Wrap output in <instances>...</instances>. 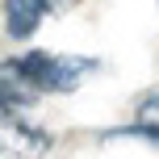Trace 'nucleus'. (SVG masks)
Instances as JSON below:
<instances>
[{"label":"nucleus","mask_w":159,"mask_h":159,"mask_svg":"<svg viewBox=\"0 0 159 159\" xmlns=\"http://www.w3.org/2000/svg\"><path fill=\"white\" fill-rule=\"evenodd\" d=\"M21 63H25V71H30V80L38 84L42 96L46 92H59V96L75 92V88H84L88 80L96 75V67H101L88 55H55V50H25Z\"/></svg>","instance_id":"obj_1"},{"label":"nucleus","mask_w":159,"mask_h":159,"mask_svg":"<svg viewBox=\"0 0 159 159\" xmlns=\"http://www.w3.org/2000/svg\"><path fill=\"white\" fill-rule=\"evenodd\" d=\"M55 147V134L34 121H25V113L0 109V159H46Z\"/></svg>","instance_id":"obj_2"},{"label":"nucleus","mask_w":159,"mask_h":159,"mask_svg":"<svg viewBox=\"0 0 159 159\" xmlns=\"http://www.w3.org/2000/svg\"><path fill=\"white\" fill-rule=\"evenodd\" d=\"M42 101L38 84L30 80L21 55L17 59H0V109H13V113H25Z\"/></svg>","instance_id":"obj_3"},{"label":"nucleus","mask_w":159,"mask_h":159,"mask_svg":"<svg viewBox=\"0 0 159 159\" xmlns=\"http://www.w3.org/2000/svg\"><path fill=\"white\" fill-rule=\"evenodd\" d=\"M42 21H46L42 0H4V34L13 42H30Z\"/></svg>","instance_id":"obj_4"},{"label":"nucleus","mask_w":159,"mask_h":159,"mask_svg":"<svg viewBox=\"0 0 159 159\" xmlns=\"http://www.w3.org/2000/svg\"><path fill=\"white\" fill-rule=\"evenodd\" d=\"M121 134H130V138H143V143L159 147V88H151V92H143V96H138V105H134V117H130V126L121 130Z\"/></svg>","instance_id":"obj_5"},{"label":"nucleus","mask_w":159,"mask_h":159,"mask_svg":"<svg viewBox=\"0 0 159 159\" xmlns=\"http://www.w3.org/2000/svg\"><path fill=\"white\" fill-rule=\"evenodd\" d=\"M80 0H42V8H46V17H63L67 8H75Z\"/></svg>","instance_id":"obj_6"}]
</instances>
